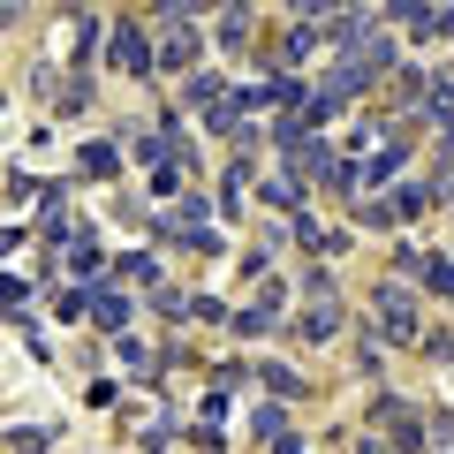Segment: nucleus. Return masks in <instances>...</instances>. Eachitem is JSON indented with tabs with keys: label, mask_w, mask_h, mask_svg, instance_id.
Returning a JSON list of instances; mask_svg holds the SVG:
<instances>
[{
	"label": "nucleus",
	"mask_w": 454,
	"mask_h": 454,
	"mask_svg": "<svg viewBox=\"0 0 454 454\" xmlns=\"http://www.w3.org/2000/svg\"><path fill=\"white\" fill-rule=\"evenodd\" d=\"M379 318H387V333H394V340L417 333V310H409V295H402V288H379Z\"/></svg>",
	"instance_id": "nucleus-1"
},
{
	"label": "nucleus",
	"mask_w": 454,
	"mask_h": 454,
	"mask_svg": "<svg viewBox=\"0 0 454 454\" xmlns=\"http://www.w3.org/2000/svg\"><path fill=\"white\" fill-rule=\"evenodd\" d=\"M114 61L129 68V76H145V38H137V31H121V38H114Z\"/></svg>",
	"instance_id": "nucleus-2"
},
{
	"label": "nucleus",
	"mask_w": 454,
	"mask_h": 454,
	"mask_svg": "<svg viewBox=\"0 0 454 454\" xmlns=\"http://www.w3.org/2000/svg\"><path fill=\"white\" fill-rule=\"evenodd\" d=\"M83 175H114V145H91V152H83Z\"/></svg>",
	"instance_id": "nucleus-3"
}]
</instances>
